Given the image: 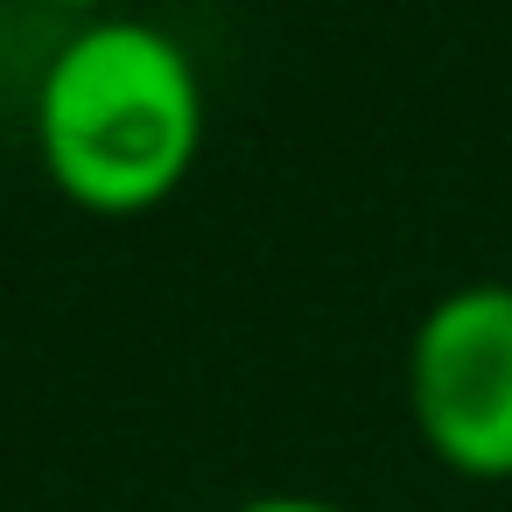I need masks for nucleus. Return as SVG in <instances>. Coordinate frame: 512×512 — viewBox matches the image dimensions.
Listing matches in <instances>:
<instances>
[{
  "label": "nucleus",
  "instance_id": "obj_1",
  "mask_svg": "<svg viewBox=\"0 0 512 512\" xmlns=\"http://www.w3.org/2000/svg\"><path fill=\"white\" fill-rule=\"evenodd\" d=\"M197 148L204 78L169 29L113 15L50 50L36 85V155L71 204L99 218L148 211L197 169Z\"/></svg>",
  "mask_w": 512,
  "mask_h": 512
},
{
  "label": "nucleus",
  "instance_id": "obj_3",
  "mask_svg": "<svg viewBox=\"0 0 512 512\" xmlns=\"http://www.w3.org/2000/svg\"><path fill=\"white\" fill-rule=\"evenodd\" d=\"M232 512H344V505H330V498H302V491H267V498L232 505Z\"/></svg>",
  "mask_w": 512,
  "mask_h": 512
},
{
  "label": "nucleus",
  "instance_id": "obj_2",
  "mask_svg": "<svg viewBox=\"0 0 512 512\" xmlns=\"http://www.w3.org/2000/svg\"><path fill=\"white\" fill-rule=\"evenodd\" d=\"M407 407L449 470L512 477V281H463L421 316Z\"/></svg>",
  "mask_w": 512,
  "mask_h": 512
}]
</instances>
